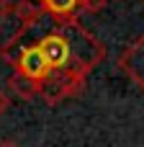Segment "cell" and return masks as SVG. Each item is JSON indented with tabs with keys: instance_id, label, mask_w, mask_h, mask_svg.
Instances as JSON below:
<instances>
[{
	"instance_id": "9",
	"label": "cell",
	"mask_w": 144,
	"mask_h": 147,
	"mask_svg": "<svg viewBox=\"0 0 144 147\" xmlns=\"http://www.w3.org/2000/svg\"><path fill=\"white\" fill-rule=\"evenodd\" d=\"M8 109H10V96L5 90H0V114H5Z\"/></svg>"
},
{
	"instance_id": "8",
	"label": "cell",
	"mask_w": 144,
	"mask_h": 147,
	"mask_svg": "<svg viewBox=\"0 0 144 147\" xmlns=\"http://www.w3.org/2000/svg\"><path fill=\"white\" fill-rule=\"evenodd\" d=\"M15 13V3L13 0H0V18H8Z\"/></svg>"
},
{
	"instance_id": "4",
	"label": "cell",
	"mask_w": 144,
	"mask_h": 147,
	"mask_svg": "<svg viewBox=\"0 0 144 147\" xmlns=\"http://www.w3.org/2000/svg\"><path fill=\"white\" fill-rule=\"evenodd\" d=\"M8 90H10L15 98L31 101V98H36V96L44 90V83L31 80V78H28V75H23V72H15V75L8 80Z\"/></svg>"
},
{
	"instance_id": "5",
	"label": "cell",
	"mask_w": 144,
	"mask_h": 147,
	"mask_svg": "<svg viewBox=\"0 0 144 147\" xmlns=\"http://www.w3.org/2000/svg\"><path fill=\"white\" fill-rule=\"evenodd\" d=\"M41 5L49 10V13H54V16H70V13H75L77 10V5H80V0H41Z\"/></svg>"
},
{
	"instance_id": "2",
	"label": "cell",
	"mask_w": 144,
	"mask_h": 147,
	"mask_svg": "<svg viewBox=\"0 0 144 147\" xmlns=\"http://www.w3.org/2000/svg\"><path fill=\"white\" fill-rule=\"evenodd\" d=\"M39 49L44 52V57L49 59L52 70H62L70 65L72 59V47L70 41L64 39V34H46L41 41H39Z\"/></svg>"
},
{
	"instance_id": "10",
	"label": "cell",
	"mask_w": 144,
	"mask_h": 147,
	"mask_svg": "<svg viewBox=\"0 0 144 147\" xmlns=\"http://www.w3.org/2000/svg\"><path fill=\"white\" fill-rule=\"evenodd\" d=\"M0 147H18V145H15V142H10V140H3V142H0Z\"/></svg>"
},
{
	"instance_id": "7",
	"label": "cell",
	"mask_w": 144,
	"mask_h": 147,
	"mask_svg": "<svg viewBox=\"0 0 144 147\" xmlns=\"http://www.w3.org/2000/svg\"><path fill=\"white\" fill-rule=\"evenodd\" d=\"M106 3H108V0H80L82 10H88V13H100V10L106 8Z\"/></svg>"
},
{
	"instance_id": "6",
	"label": "cell",
	"mask_w": 144,
	"mask_h": 147,
	"mask_svg": "<svg viewBox=\"0 0 144 147\" xmlns=\"http://www.w3.org/2000/svg\"><path fill=\"white\" fill-rule=\"evenodd\" d=\"M15 16L21 18V21H33V16H39L36 13V8L31 5V3H26V0H21V3H15Z\"/></svg>"
},
{
	"instance_id": "1",
	"label": "cell",
	"mask_w": 144,
	"mask_h": 147,
	"mask_svg": "<svg viewBox=\"0 0 144 147\" xmlns=\"http://www.w3.org/2000/svg\"><path fill=\"white\" fill-rule=\"evenodd\" d=\"M18 72L28 75L31 80L46 83V78L52 75V65H49V59L44 57V52L39 49V44L21 49V54H18Z\"/></svg>"
},
{
	"instance_id": "3",
	"label": "cell",
	"mask_w": 144,
	"mask_h": 147,
	"mask_svg": "<svg viewBox=\"0 0 144 147\" xmlns=\"http://www.w3.org/2000/svg\"><path fill=\"white\" fill-rule=\"evenodd\" d=\"M119 65L134 78V83H139V85L144 88V36L139 39V41H134V44L121 54Z\"/></svg>"
}]
</instances>
